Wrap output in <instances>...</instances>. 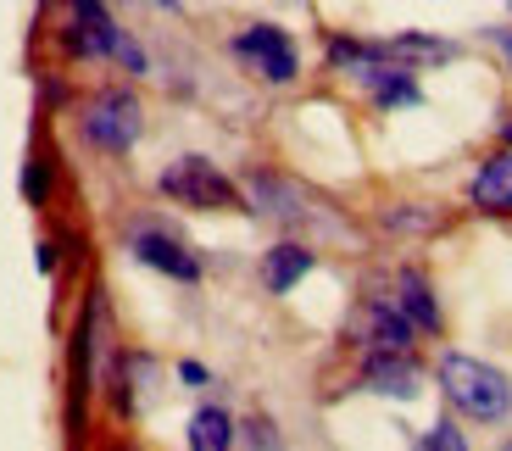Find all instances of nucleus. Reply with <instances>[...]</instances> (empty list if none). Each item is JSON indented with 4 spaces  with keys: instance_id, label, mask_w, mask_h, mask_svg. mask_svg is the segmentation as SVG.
Listing matches in <instances>:
<instances>
[{
    "instance_id": "9d476101",
    "label": "nucleus",
    "mask_w": 512,
    "mask_h": 451,
    "mask_svg": "<svg viewBox=\"0 0 512 451\" xmlns=\"http://www.w3.org/2000/svg\"><path fill=\"white\" fill-rule=\"evenodd\" d=\"M362 390H373V396H418V362H412V351H368V362H362Z\"/></svg>"
},
{
    "instance_id": "39448f33",
    "label": "nucleus",
    "mask_w": 512,
    "mask_h": 451,
    "mask_svg": "<svg viewBox=\"0 0 512 451\" xmlns=\"http://www.w3.org/2000/svg\"><path fill=\"white\" fill-rule=\"evenodd\" d=\"M234 62L245 73H256L262 84H295L301 78V51H295V39L284 34L279 23H245L240 34L229 39Z\"/></svg>"
},
{
    "instance_id": "f03ea898",
    "label": "nucleus",
    "mask_w": 512,
    "mask_h": 451,
    "mask_svg": "<svg viewBox=\"0 0 512 451\" xmlns=\"http://www.w3.org/2000/svg\"><path fill=\"white\" fill-rule=\"evenodd\" d=\"M62 6H67V23H62V51L67 56H78V62H123L134 78L151 67L145 51L117 28V17L106 12V0H62Z\"/></svg>"
},
{
    "instance_id": "1a4fd4ad",
    "label": "nucleus",
    "mask_w": 512,
    "mask_h": 451,
    "mask_svg": "<svg viewBox=\"0 0 512 451\" xmlns=\"http://www.w3.org/2000/svg\"><path fill=\"white\" fill-rule=\"evenodd\" d=\"M468 207L485 218H512V145L479 162L474 184H468Z\"/></svg>"
},
{
    "instance_id": "ddd939ff",
    "label": "nucleus",
    "mask_w": 512,
    "mask_h": 451,
    "mask_svg": "<svg viewBox=\"0 0 512 451\" xmlns=\"http://www.w3.org/2000/svg\"><path fill=\"white\" fill-rule=\"evenodd\" d=\"M184 440H190L195 451H229L234 446V418L223 413V407H201V413L190 418V429H184Z\"/></svg>"
},
{
    "instance_id": "6ab92c4d",
    "label": "nucleus",
    "mask_w": 512,
    "mask_h": 451,
    "mask_svg": "<svg viewBox=\"0 0 512 451\" xmlns=\"http://www.w3.org/2000/svg\"><path fill=\"white\" fill-rule=\"evenodd\" d=\"M23 190H28V201H45V190H51V173H39V168H28Z\"/></svg>"
},
{
    "instance_id": "5701e85b",
    "label": "nucleus",
    "mask_w": 512,
    "mask_h": 451,
    "mask_svg": "<svg viewBox=\"0 0 512 451\" xmlns=\"http://www.w3.org/2000/svg\"><path fill=\"white\" fill-rule=\"evenodd\" d=\"M501 145H512V123H501Z\"/></svg>"
},
{
    "instance_id": "6e6552de",
    "label": "nucleus",
    "mask_w": 512,
    "mask_h": 451,
    "mask_svg": "<svg viewBox=\"0 0 512 451\" xmlns=\"http://www.w3.org/2000/svg\"><path fill=\"white\" fill-rule=\"evenodd\" d=\"M412 340H418V329L396 301H368L362 307V323H357L362 351H412Z\"/></svg>"
},
{
    "instance_id": "4be33fe9",
    "label": "nucleus",
    "mask_w": 512,
    "mask_h": 451,
    "mask_svg": "<svg viewBox=\"0 0 512 451\" xmlns=\"http://www.w3.org/2000/svg\"><path fill=\"white\" fill-rule=\"evenodd\" d=\"M34 262H39V273H51V268H56V245L45 240V245H39V257H34Z\"/></svg>"
},
{
    "instance_id": "4468645a",
    "label": "nucleus",
    "mask_w": 512,
    "mask_h": 451,
    "mask_svg": "<svg viewBox=\"0 0 512 451\" xmlns=\"http://www.w3.org/2000/svg\"><path fill=\"white\" fill-rule=\"evenodd\" d=\"M384 51L396 56V62H451V56H457V45H451V39H435V34H396L390 39V45H384Z\"/></svg>"
},
{
    "instance_id": "9b49d317",
    "label": "nucleus",
    "mask_w": 512,
    "mask_h": 451,
    "mask_svg": "<svg viewBox=\"0 0 512 451\" xmlns=\"http://www.w3.org/2000/svg\"><path fill=\"white\" fill-rule=\"evenodd\" d=\"M396 301L401 312L412 318V329L418 335H440V301H435V284H429V273H418V268H401L396 273Z\"/></svg>"
},
{
    "instance_id": "412c9836",
    "label": "nucleus",
    "mask_w": 512,
    "mask_h": 451,
    "mask_svg": "<svg viewBox=\"0 0 512 451\" xmlns=\"http://www.w3.org/2000/svg\"><path fill=\"white\" fill-rule=\"evenodd\" d=\"M179 379H184V385L201 390V385H206V368H201V362H179Z\"/></svg>"
},
{
    "instance_id": "423d86ee",
    "label": "nucleus",
    "mask_w": 512,
    "mask_h": 451,
    "mask_svg": "<svg viewBox=\"0 0 512 451\" xmlns=\"http://www.w3.org/2000/svg\"><path fill=\"white\" fill-rule=\"evenodd\" d=\"M128 251H134L145 268L167 273V279H179V284H195V279H201V257H195L179 234L156 229V223H140V229L128 234Z\"/></svg>"
},
{
    "instance_id": "2eb2a0df",
    "label": "nucleus",
    "mask_w": 512,
    "mask_h": 451,
    "mask_svg": "<svg viewBox=\"0 0 512 451\" xmlns=\"http://www.w3.org/2000/svg\"><path fill=\"white\" fill-rule=\"evenodd\" d=\"M379 56H384V45H373V39H346V34L329 39V67H334V73H351V78H357L362 67H373Z\"/></svg>"
},
{
    "instance_id": "a211bd4d",
    "label": "nucleus",
    "mask_w": 512,
    "mask_h": 451,
    "mask_svg": "<svg viewBox=\"0 0 512 451\" xmlns=\"http://www.w3.org/2000/svg\"><path fill=\"white\" fill-rule=\"evenodd\" d=\"M234 440H245V446H279V429H273L268 418H251L245 435H234Z\"/></svg>"
},
{
    "instance_id": "0eeeda50",
    "label": "nucleus",
    "mask_w": 512,
    "mask_h": 451,
    "mask_svg": "<svg viewBox=\"0 0 512 451\" xmlns=\"http://www.w3.org/2000/svg\"><path fill=\"white\" fill-rule=\"evenodd\" d=\"M245 195H251V212H262V218L284 223V229H295V223H307V218H312L307 190H301V184H290L284 173H262V168H256L251 179H245Z\"/></svg>"
},
{
    "instance_id": "f257e3e1",
    "label": "nucleus",
    "mask_w": 512,
    "mask_h": 451,
    "mask_svg": "<svg viewBox=\"0 0 512 451\" xmlns=\"http://www.w3.org/2000/svg\"><path fill=\"white\" fill-rule=\"evenodd\" d=\"M435 379H440V396L462 418H474V424H501L512 413V379L501 368H490V362L468 357V351H446Z\"/></svg>"
},
{
    "instance_id": "7ed1b4c3",
    "label": "nucleus",
    "mask_w": 512,
    "mask_h": 451,
    "mask_svg": "<svg viewBox=\"0 0 512 451\" xmlns=\"http://www.w3.org/2000/svg\"><path fill=\"white\" fill-rule=\"evenodd\" d=\"M156 184H162L167 201L195 207V212H234L240 207V184H234L218 162H206V156H179V162H167Z\"/></svg>"
},
{
    "instance_id": "dca6fc26",
    "label": "nucleus",
    "mask_w": 512,
    "mask_h": 451,
    "mask_svg": "<svg viewBox=\"0 0 512 451\" xmlns=\"http://www.w3.org/2000/svg\"><path fill=\"white\" fill-rule=\"evenodd\" d=\"M384 229H396V234H429V229H440V212H429V207H418V212H412V207H390V212H384Z\"/></svg>"
},
{
    "instance_id": "aec40b11",
    "label": "nucleus",
    "mask_w": 512,
    "mask_h": 451,
    "mask_svg": "<svg viewBox=\"0 0 512 451\" xmlns=\"http://www.w3.org/2000/svg\"><path fill=\"white\" fill-rule=\"evenodd\" d=\"M490 45L501 51V62H507V73H512V28H490Z\"/></svg>"
},
{
    "instance_id": "f3484780",
    "label": "nucleus",
    "mask_w": 512,
    "mask_h": 451,
    "mask_svg": "<svg viewBox=\"0 0 512 451\" xmlns=\"http://www.w3.org/2000/svg\"><path fill=\"white\" fill-rule=\"evenodd\" d=\"M418 446L423 451H462V446H468V435H462V429H451V424H435L429 435H418Z\"/></svg>"
},
{
    "instance_id": "f8f14e48",
    "label": "nucleus",
    "mask_w": 512,
    "mask_h": 451,
    "mask_svg": "<svg viewBox=\"0 0 512 451\" xmlns=\"http://www.w3.org/2000/svg\"><path fill=\"white\" fill-rule=\"evenodd\" d=\"M312 251L307 245H295V240H284V245H273L268 257H262V284H268V296H290L295 284L312 273Z\"/></svg>"
},
{
    "instance_id": "20e7f679",
    "label": "nucleus",
    "mask_w": 512,
    "mask_h": 451,
    "mask_svg": "<svg viewBox=\"0 0 512 451\" xmlns=\"http://www.w3.org/2000/svg\"><path fill=\"white\" fill-rule=\"evenodd\" d=\"M78 129H84V140H90L95 151L123 156V151H134V140L145 134V106L134 90H101V95H90Z\"/></svg>"
}]
</instances>
